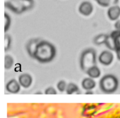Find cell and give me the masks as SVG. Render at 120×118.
<instances>
[{
  "mask_svg": "<svg viewBox=\"0 0 120 118\" xmlns=\"http://www.w3.org/2000/svg\"><path fill=\"white\" fill-rule=\"evenodd\" d=\"M56 55L55 46L48 41L41 40L36 46L34 58L41 63L52 62Z\"/></svg>",
  "mask_w": 120,
  "mask_h": 118,
  "instance_id": "1",
  "label": "cell"
},
{
  "mask_svg": "<svg viewBox=\"0 0 120 118\" xmlns=\"http://www.w3.org/2000/svg\"><path fill=\"white\" fill-rule=\"evenodd\" d=\"M97 53L93 48H89L82 51L79 59L81 69L86 72L88 69L93 66L97 65Z\"/></svg>",
  "mask_w": 120,
  "mask_h": 118,
  "instance_id": "2",
  "label": "cell"
},
{
  "mask_svg": "<svg viewBox=\"0 0 120 118\" xmlns=\"http://www.w3.org/2000/svg\"><path fill=\"white\" fill-rule=\"evenodd\" d=\"M5 7L16 14H21L34 7V0H8L5 2Z\"/></svg>",
  "mask_w": 120,
  "mask_h": 118,
  "instance_id": "3",
  "label": "cell"
},
{
  "mask_svg": "<svg viewBox=\"0 0 120 118\" xmlns=\"http://www.w3.org/2000/svg\"><path fill=\"white\" fill-rule=\"evenodd\" d=\"M119 82L117 78L112 74H106L101 78L99 82L100 90L104 94H111L117 91Z\"/></svg>",
  "mask_w": 120,
  "mask_h": 118,
  "instance_id": "4",
  "label": "cell"
},
{
  "mask_svg": "<svg viewBox=\"0 0 120 118\" xmlns=\"http://www.w3.org/2000/svg\"><path fill=\"white\" fill-rule=\"evenodd\" d=\"M98 62L104 66L110 65L114 61V55L110 51H103L98 58Z\"/></svg>",
  "mask_w": 120,
  "mask_h": 118,
  "instance_id": "5",
  "label": "cell"
},
{
  "mask_svg": "<svg viewBox=\"0 0 120 118\" xmlns=\"http://www.w3.org/2000/svg\"><path fill=\"white\" fill-rule=\"evenodd\" d=\"M21 87L18 81L15 79H11L6 84L5 89L7 92L13 94H16L19 92L21 90Z\"/></svg>",
  "mask_w": 120,
  "mask_h": 118,
  "instance_id": "6",
  "label": "cell"
},
{
  "mask_svg": "<svg viewBox=\"0 0 120 118\" xmlns=\"http://www.w3.org/2000/svg\"><path fill=\"white\" fill-rule=\"evenodd\" d=\"M93 11V6L89 1H84L79 7V12L83 16H87L91 14Z\"/></svg>",
  "mask_w": 120,
  "mask_h": 118,
  "instance_id": "7",
  "label": "cell"
},
{
  "mask_svg": "<svg viewBox=\"0 0 120 118\" xmlns=\"http://www.w3.org/2000/svg\"><path fill=\"white\" fill-rule=\"evenodd\" d=\"M41 40L39 38H32L29 40L26 45V49L28 55L34 58V54L36 50V46Z\"/></svg>",
  "mask_w": 120,
  "mask_h": 118,
  "instance_id": "8",
  "label": "cell"
},
{
  "mask_svg": "<svg viewBox=\"0 0 120 118\" xmlns=\"http://www.w3.org/2000/svg\"><path fill=\"white\" fill-rule=\"evenodd\" d=\"M18 82L23 88H28L31 86L33 79L31 75L28 74H22L19 76Z\"/></svg>",
  "mask_w": 120,
  "mask_h": 118,
  "instance_id": "9",
  "label": "cell"
},
{
  "mask_svg": "<svg viewBox=\"0 0 120 118\" xmlns=\"http://www.w3.org/2000/svg\"><path fill=\"white\" fill-rule=\"evenodd\" d=\"M107 16L111 21H117L120 16V7L117 5L110 7L107 11Z\"/></svg>",
  "mask_w": 120,
  "mask_h": 118,
  "instance_id": "10",
  "label": "cell"
},
{
  "mask_svg": "<svg viewBox=\"0 0 120 118\" xmlns=\"http://www.w3.org/2000/svg\"><path fill=\"white\" fill-rule=\"evenodd\" d=\"M82 87L86 91L92 90L96 87V82L94 79L91 78H86L82 81Z\"/></svg>",
  "mask_w": 120,
  "mask_h": 118,
  "instance_id": "11",
  "label": "cell"
},
{
  "mask_svg": "<svg viewBox=\"0 0 120 118\" xmlns=\"http://www.w3.org/2000/svg\"><path fill=\"white\" fill-rule=\"evenodd\" d=\"M86 74L90 78L93 79H97L100 76L101 71L100 69L97 65L91 67L87 70Z\"/></svg>",
  "mask_w": 120,
  "mask_h": 118,
  "instance_id": "12",
  "label": "cell"
},
{
  "mask_svg": "<svg viewBox=\"0 0 120 118\" xmlns=\"http://www.w3.org/2000/svg\"><path fill=\"white\" fill-rule=\"evenodd\" d=\"M109 35L105 34H100L96 35L93 39V43L96 45H101L105 44Z\"/></svg>",
  "mask_w": 120,
  "mask_h": 118,
  "instance_id": "13",
  "label": "cell"
},
{
  "mask_svg": "<svg viewBox=\"0 0 120 118\" xmlns=\"http://www.w3.org/2000/svg\"><path fill=\"white\" fill-rule=\"evenodd\" d=\"M96 2L103 7H112L118 4L119 0H95Z\"/></svg>",
  "mask_w": 120,
  "mask_h": 118,
  "instance_id": "14",
  "label": "cell"
},
{
  "mask_svg": "<svg viewBox=\"0 0 120 118\" xmlns=\"http://www.w3.org/2000/svg\"><path fill=\"white\" fill-rule=\"evenodd\" d=\"M78 86L74 83H69L67 86L66 93L68 95H72L73 94H77L79 92Z\"/></svg>",
  "mask_w": 120,
  "mask_h": 118,
  "instance_id": "15",
  "label": "cell"
},
{
  "mask_svg": "<svg viewBox=\"0 0 120 118\" xmlns=\"http://www.w3.org/2000/svg\"><path fill=\"white\" fill-rule=\"evenodd\" d=\"M14 59L12 56L9 55H6L4 58V68L5 69H9L13 67Z\"/></svg>",
  "mask_w": 120,
  "mask_h": 118,
  "instance_id": "16",
  "label": "cell"
},
{
  "mask_svg": "<svg viewBox=\"0 0 120 118\" xmlns=\"http://www.w3.org/2000/svg\"><path fill=\"white\" fill-rule=\"evenodd\" d=\"M105 46L111 51H116V45H115V42L114 38L111 34L109 35L106 42L105 43Z\"/></svg>",
  "mask_w": 120,
  "mask_h": 118,
  "instance_id": "17",
  "label": "cell"
},
{
  "mask_svg": "<svg viewBox=\"0 0 120 118\" xmlns=\"http://www.w3.org/2000/svg\"><path fill=\"white\" fill-rule=\"evenodd\" d=\"M4 18H5V26H4V32H7L9 29L11 24V17L7 13L5 12L4 14Z\"/></svg>",
  "mask_w": 120,
  "mask_h": 118,
  "instance_id": "18",
  "label": "cell"
},
{
  "mask_svg": "<svg viewBox=\"0 0 120 118\" xmlns=\"http://www.w3.org/2000/svg\"><path fill=\"white\" fill-rule=\"evenodd\" d=\"M67 86L68 83H66V82L64 80H61L57 83V89L60 92H63L66 90Z\"/></svg>",
  "mask_w": 120,
  "mask_h": 118,
  "instance_id": "19",
  "label": "cell"
},
{
  "mask_svg": "<svg viewBox=\"0 0 120 118\" xmlns=\"http://www.w3.org/2000/svg\"><path fill=\"white\" fill-rule=\"evenodd\" d=\"M4 41H5V47L4 49L5 51H7L9 50L11 48V37L8 34H5L4 36Z\"/></svg>",
  "mask_w": 120,
  "mask_h": 118,
  "instance_id": "20",
  "label": "cell"
},
{
  "mask_svg": "<svg viewBox=\"0 0 120 118\" xmlns=\"http://www.w3.org/2000/svg\"><path fill=\"white\" fill-rule=\"evenodd\" d=\"M45 95H56L57 94V91L53 87H48L45 90Z\"/></svg>",
  "mask_w": 120,
  "mask_h": 118,
  "instance_id": "21",
  "label": "cell"
},
{
  "mask_svg": "<svg viewBox=\"0 0 120 118\" xmlns=\"http://www.w3.org/2000/svg\"><path fill=\"white\" fill-rule=\"evenodd\" d=\"M114 27L116 30L120 31V20H118L117 21H116V22H115Z\"/></svg>",
  "mask_w": 120,
  "mask_h": 118,
  "instance_id": "22",
  "label": "cell"
},
{
  "mask_svg": "<svg viewBox=\"0 0 120 118\" xmlns=\"http://www.w3.org/2000/svg\"><path fill=\"white\" fill-rule=\"evenodd\" d=\"M116 55H117V59H118L119 61H120V49H117L116 51Z\"/></svg>",
  "mask_w": 120,
  "mask_h": 118,
  "instance_id": "23",
  "label": "cell"
},
{
  "mask_svg": "<svg viewBox=\"0 0 120 118\" xmlns=\"http://www.w3.org/2000/svg\"><path fill=\"white\" fill-rule=\"evenodd\" d=\"M94 92H92V90H89V91H86V94H93Z\"/></svg>",
  "mask_w": 120,
  "mask_h": 118,
  "instance_id": "24",
  "label": "cell"
}]
</instances>
